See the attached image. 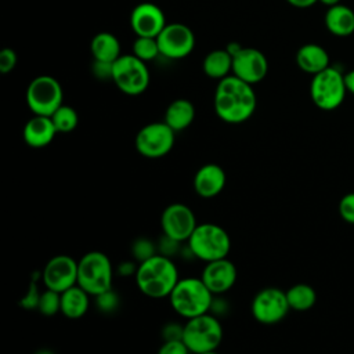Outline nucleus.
Instances as JSON below:
<instances>
[{
  "label": "nucleus",
  "instance_id": "79ce46f5",
  "mask_svg": "<svg viewBox=\"0 0 354 354\" xmlns=\"http://www.w3.org/2000/svg\"><path fill=\"white\" fill-rule=\"evenodd\" d=\"M344 82H346L347 93L354 95V69H351L347 73H344Z\"/></svg>",
  "mask_w": 354,
  "mask_h": 354
},
{
  "label": "nucleus",
  "instance_id": "2eb2a0df",
  "mask_svg": "<svg viewBox=\"0 0 354 354\" xmlns=\"http://www.w3.org/2000/svg\"><path fill=\"white\" fill-rule=\"evenodd\" d=\"M267 57L254 47H242L235 55H232L231 75L252 86L261 82L267 76Z\"/></svg>",
  "mask_w": 354,
  "mask_h": 354
},
{
  "label": "nucleus",
  "instance_id": "7ed1b4c3",
  "mask_svg": "<svg viewBox=\"0 0 354 354\" xmlns=\"http://www.w3.org/2000/svg\"><path fill=\"white\" fill-rule=\"evenodd\" d=\"M214 295L205 285L202 278L187 277L180 278L169 296V301L174 313L189 319L210 311Z\"/></svg>",
  "mask_w": 354,
  "mask_h": 354
},
{
  "label": "nucleus",
  "instance_id": "c9c22d12",
  "mask_svg": "<svg viewBox=\"0 0 354 354\" xmlns=\"http://www.w3.org/2000/svg\"><path fill=\"white\" fill-rule=\"evenodd\" d=\"M158 354H191L183 340H165L158 350Z\"/></svg>",
  "mask_w": 354,
  "mask_h": 354
},
{
  "label": "nucleus",
  "instance_id": "f3484780",
  "mask_svg": "<svg viewBox=\"0 0 354 354\" xmlns=\"http://www.w3.org/2000/svg\"><path fill=\"white\" fill-rule=\"evenodd\" d=\"M236 277V267L227 257L206 263L201 274L202 281L213 295H223L228 292L235 285Z\"/></svg>",
  "mask_w": 354,
  "mask_h": 354
},
{
  "label": "nucleus",
  "instance_id": "9d476101",
  "mask_svg": "<svg viewBox=\"0 0 354 354\" xmlns=\"http://www.w3.org/2000/svg\"><path fill=\"white\" fill-rule=\"evenodd\" d=\"M174 141L176 131L166 122H152L138 130L134 145L144 158L158 159L173 149Z\"/></svg>",
  "mask_w": 354,
  "mask_h": 354
},
{
  "label": "nucleus",
  "instance_id": "c85d7f7f",
  "mask_svg": "<svg viewBox=\"0 0 354 354\" xmlns=\"http://www.w3.org/2000/svg\"><path fill=\"white\" fill-rule=\"evenodd\" d=\"M130 253H131V257L134 259V261H137L140 264V263L151 259L152 256H155L158 253V248H156V243L153 241H151L149 238L138 236L131 242Z\"/></svg>",
  "mask_w": 354,
  "mask_h": 354
},
{
  "label": "nucleus",
  "instance_id": "412c9836",
  "mask_svg": "<svg viewBox=\"0 0 354 354\" xmlns=\"http://www.w3.org/2000/svg\"><path fill=\"white\" fill-rule=\"evenodd\" d=\"M328 32L336 37H348L354 33V10L344 4L329 7L324 17Z\"/></svg>",
  "mask_w": 354,
  "mask_h": 354
},
{
  "label": "nucleus",
  "instance_id": "58836bf2",
  "mask_svg": "<svg viewBox=\"0 0 354 354\" xmlns=\"http://www.w3.org/2000/svg\"><path fill=\"white\" fill-rule=\"evenodd\" d=\"M93 72L98 79H112V64L94 61Z\"/></svg>",
  "mask_w": 354,
  "mask_h": 354
},
{
  "label": "nucleus",
  "instance_id": "a19ab883",
  "mask_svg": "<svg viewBox=\"0 0 354 354\" xmlns=\"http://www.w3.org/2000/svg\"><path fill=\"white\" fill-rule=\"evenodd\" d=\"M286 1L296 8H308L315 3H318V0H286Z\"/></svg>",
  "mask_w": 354,
  "mask_h": 354
},
{
  "label": "nucleus",
  "instance_id": "aec40b11",
  "mask_svg": "<svg viewBox=\"0 0 354 354\" xmlns=\"http://www.w3.org/2000/svg\"><path fill=\"white\" fill-rule=\"evenodd\" d=\"M296 64L306 73L315 75L330 66L329 53L317 43H306L296 53Z\"/></svg>",
  "mask_w": 354,
  "mask_h": 354
},
{
  "label": "nucleus",
  "instance_id": "37998d69",
  "mask_svg": "<svg viewBox=\"0 0 354 354\" xmlns=\"http://www.w3.org/2000/svg\"><path fill=\"white\" fill-rule=\"evenodd\" d=\"M242 47H243L242 44H239V43H236V41H231V43H228V46L225 47V50H227V51L231 54V57H232V55H235Z\"/></svg>",
  "mask_w": 354,
  "mask_h": 354
},
{
  "label": "nucleus",
  "instance_id": "ddd939ff",
  "mask_svg": "<svg viewBox=\"0 0 354 354\" xmlns=\"http://www.w3.org/2000/svg\"><path fill=\"white\" fill-rule=\"evenodd\" d=\"M198 225L196 217L189 206L185 203H170L160 214L162 234L178 241L187 242Z\"/></svg>",
  "mask_w": 354,
  "mask_h": 354
},
{
  "label": "nucleus",
  "instance_id": "2f4dec72",
  "mask_svg": "<svg viewBox=\"0 0 354 354\" xmlns=\"http://www.w3.org/2000/svg\"><path fill=\"white\" fill-rule=\"evenodd\" d=\"M37 278L41 279V271H36V277L32 278V281L29 282L26 293L19 300V306L25 310H37L40 295H41V292L37 288Z\"/></svg>",
  "mask_w": 354,
  "mask_h": 354
},
{
  "label": "nucleus",
  "instance_id": "f704fd0d",
  "mask_svg": "<svg viewBox=\"0 0 354 354\" xmlns=\"http://www.w3.org/2000/svg\"><path fill=\"white\" fill-rule=\"evenodd\" d=\"M17 65V53L10 48L4 47L0 50V72L1 73H10Z\"/></svg>",
  "mask_w": 354,
  "mask_h": 354
},
{
  "label": "nucleus",
  "instance_id": "9b49d317",
  "mask_svg": "<svg viewBox=\"0 0 354 354\" xmlns=\"http://www.w3.org/2000/svg\"><path fill=\"white\" fill-rule=\"evenodd\" d=\"M289 310L286 292L279 288H264L259 290L250 303L253 318L263 325L281 322L288 315Z\"/></svg>",
  "mask_w": 354,
  "mask_h": 354
},
{
  "label": "nucleus",
  "instance_id": "6ab92c4d",
  "mask_svg": "<svg viewBox=\"0 0 354 354\" xmlns=\"http://www.w3.org/2000/svg\"><path fill=\"white\" fill-rule=\"evenodd\" d=\"M57 129L50 116L33 115L24 126L22 137L30 148H44L55 137Z\"/></svg>",
  "mask_w": 354,
  "mask_h": 354
},
{
  "label": "nucleus",
  "instance_id": "1a4fd4ad",
  "mask_svg": "<svg viewBox=\"0 0 354 354\" xmlns=\"http://www.w3.org/2000/svg\"><path fill=\"white\" fill-rule=\"evenodd\" d=\"M26 104L33 115L51 116L62 105V87L50 75H40L26 87Z\"/></svg>",
  "mask_w": 354,
  "mask_h": 354
},
{
  "label": "nucleus",
  "instance_id": "f03ea898",
  "mask_svg": "<svg viewBox=\"0 0 354 354\" xmlns=\"http://www.w3.org/2000/svg\"><path fill=\"white\" fill-rule=\"evenodd\" d=\"M137 288L149 299L169 297L180 279L176 263L163 254L156 253L138 264L134 275Z\"/></svg>",
  "mask_w": 354,
  "mask_h": 354
},
{
  "label": "nucleus",
  "instance_id": "6e6552de",
  "mask_svg": "<svg viewBox=\"0 0 354 354\" xmlns=\"http://www.w3.org/2000/svg\"><path fill=\"white\" fill-rule=\"evenodd\" d=\"M115 86L127 95L142 94L149 84V71L145 62L134 54H122L112 64V79Z\"/></svg>",
  "mask_w": 354,
  "mask_h": 354
},
{
  "label": "nucleus",
  "instance_id": "f8f14e48",
  "mask_svg": "<svg viewBox=\"0 0 354 354\" xmlns=\"http://www.w3.org/2000/svg\"><path fill=\"white\" fill-rule=\"evenodd\" d=\"M160 55L170 59L188 57L195 46V35L191 28L181 22H170L156 36Z\"/></svg>",
  "mask_w": 354,
  "mask_h": 354
},
{
  "label": "nucleus",
  "instance_id": "5701e85b",
  "mask_svg": "<svg viewBox=\"0 0 354 354\" xmlns=\"http://www.w3.org/2000/svg\"><path fill=\"white\" fill-rule=\"evenodd\" d=\"M194 119H195L194 104L187 98H177L167 105L165 111L163 122H166V124H169L176 133H178L189 127Z\"/></svg>",
  "mask_w": 354,
  "mask_h": 354
},
{
  "label": "nucleus",
  "instance_id": "39448f33",
  "mask_svg": "<svg viewBox=\"0 0 354 354\" xmlns=\"http://www.w3.org/2000/svg\"><path fill=\"white\" fill-rule=\"evenodd\" d=\"M187 245L195 259L209 263L228 256L231 238L221 225L214 223H201L195 227Z\"/></svg>",
  "mask_w": 354,
  "mask_h": 354
},
{
  "label": "nucleus",
  "instance_id": "cd10ccee",
  "mask_svg": "<svg viewBox=\"0 0 354 354\" xmlns=\"http://www.w3.org/2000/svg\"><path fill=\"white\" fill-rule=\"evenodd\" d=\"M133 54L144 62L155 59L158 55H160L156 37L136 36V40L133 43Z\"/></svg>",
  "mask_w": 354,
  "mask_h": 354
},
{
  "label": "nucleus",
  "instance_id": "c03bdc74",
  "mask_svg": "<svg viewBox=\"0 0 354 354\" xmlns=\"http://www.w3.org/2000/svg\"><path fill=\"white\" fill-rule=\"evenodd\" d=\"M318 3H321V4H324V6H326V7L329 8V7H333V6L340 4L342 0H318Z\"/></svg>",
  "mask_w": 354,
  "mask_h": 354
},
{
  "label": "nucleus",
  "instance_id": "ea45409f",
  "mask_svg": "<svg viewBox=\"0 0 354 354\" xmlns=\"http://www.w3.org/2000/svg\"><path fill=\"white\" fill-rule=\"evenodd\" d=\"M138 268V263L137 261H131V260H126L118 264L116 267V274L122 275V277H131L136 275Z\"/></svg>",
  "mask_w": 354,
  "mask_h": 354
},
{
  "label": "nucleus",
  "instance_id": "b1692460",
  "mask_svg": "<svg viewBox=\"0 0 354 354\" xmlns=\"http://www.w3.org/2000/svg\"><path fill=\"white\" fill-rule=\"evenodd\" d=\"M90 51L94 61L113 64L120 55V43L111 32L97 33L90 43Z\"/></svg>",
  "mask_w": 354,
  "mask_h": 354
},
{
  "label": "nucleus",
  "instance_id": "423d86ee",
  "mask_svg": "<svg viewBox=\"0 0 354 354\" xmlns=\"http://www.w3.org/2000/svg\"><path fill=\"white\" fill-rule=\"evenodd\" d=\"M224 330L220 318L206 313L187 319L184 324L183 342L192 354L214 351L223 342Z\"/></svg>",
  "mask_w": 354,
  "mask_h": 354
},
{
  "label": "nucleus",
  "instance_id": "0eeeda50",
  "mask_svg": "<svg viewBox=\"0 0 354 354\" xmlns=\"http://www.w3.org/2000/svg\"><path fill=\"white\" fill-rule=\"evenodd\" d=\"M347 94L344 73L335 66L313 75L310 82V98L321 111L337 109Z\"/></svg>",
  "mask_w": 354,
  "mask_h": 354
},
{
  "label": "nucleus",
  "instance_id": "393cba45",
  "mask_svg": "<svg viewBox=\"0 0 354 354\" xmlns=\"http://www.w3.org/2000/svg\"><path fill=\"white\" fill-rule=\"evenodd\" d=\"M207 77L221 80L232 72V57L225 48H217L206 54L202 64Z\"/></svg>",
  "mask_w": 354,
  "mask_h": 354
},
{
  "label": "nucleus",
  "instance_id": "bb28decb",
  "mask_svg": "<svg viewBox=\"0 0 354 354\" xmlns=\"http://www.w3.org/2000/svg\"><path fill=\"white\" fill-rule=\"evenodd\" d=\"M50 118L58 133H71L77 127L79 123V115L76 109L64 104Z\"/></svg>",
  "mask_w": 354,
  "mask_h": 354
},
{
  "label": "nucleus",
  "instance_id": "20e7f679",
  "mask_svg": "<svg viewBox=\"0 0 354 354\" xmlns=\"http://www.w3.org/2000/svg\"><path fill=\"white\" fill-rule=\"evenodd\" d=\"M113 275L112 261L100 250H90L77 260V285L93 297L112 289Z\"/></svg>",
  "mask_w": 354,
  "mask_h": 354
},
{
  "label": "nucleus",
  "instance_id": "a211bd4d",
  "mask_svg": "<svg viewBox=\"0 0 354 354\" xmlns=\"http://www.w3.org/2000/svg\"><path fill=\"white\" fill-rule=\"evenodd\" d=\"M227 184L224 169L217 163H206L201 166L192 180L194 191L198 196L210 199L220 195Z\"/></svg>",
  "mask_w": 354,
  "mask_h": 354
},
{
  "label": "nucleus",
  "instance_id": "49530a36",
  "mask_svg": "<svg viewBox=\"0 0 354 354\" xmlns=\"http://www.w3.org/2000/svg\"><path fill=\"white\" fill-rule=\"evenodd\" d=\"M202 354H218V353H217V350H214V351H207V353H202Z\"/></svg>",
  "mask_w": 354,
  "mask_h": 354
},
{
  "label": "nucleus",
  "instance_id": "c756f323",
  "mask_svg": "<svg viewBox=\"0 0 354 354\" xmlns=\"http://www.w3.org/2000/svg\"><path fill=\"white\" fill-rule=\"evenodd\" d=\"M37 311L44 317H53L61 313V293L46 288L40 295Z\"/></svg>",
  "mask_w": 354,
  "mask_h": 354
},
{
  "label": "nucleus",
  "instance_id": "dca6fc26",
  "mask_svg": "<svg viewBox=\"0 0 354 354\" xmlns=\"http://www.w3.org/2000/svg\"><path fill=\"white\" fill-rule=\"evenodd\" d=\"M166 17L162 8L153 3H140L130 14V26L136 36L156 37L166 26Z\"/></svg>",
  "mask_w": 354,
  "mask_h": 354
},
{
  "label": "nucleus",
  "instance_id": "a18cd8bd",
  "mask_svg": "<svg viewBox=\"0 0 354 354\" xmlns=\"http://www.w3.org/2000/svg\"><path fill=\"white\" fill-rule=\"evenodd\" d=\"M33 354H55V351L50 350V348H39L37 351H35Z\"/></svg>",
  "mask_w": 354,
  "mask_h": 354
},
{
  "label": "nucleus",
  "instance_id": "72a5a7b5",
  "mask_svg": "<svg viewBox=\"0 0 354 354\" xmlns=\"http://www.w3.org/2000/svg\"><path fill=\"white\" fill-rule=\"evenodd\" d=\"M339 213L344 221L354 224V192H348L340 199Z\"/></svg>",
  "mask_w": 354,
  "mask_h": 354
},
{
  "label": "nucleus",
  "instance_id": "4be33fe9",
  "mask_svg": "<svg viewBox=\"0 0 354 354\" xmlns=\"http://www.w3.org/2000/svg\"><path fill=\"white\" fill-rule=\"evenodd\" d=\"M90 307V295L75 285L61 293V314L69 319H79L86 315Z\"/></svg>",
  "mask_w": 354,
  "mask_h": 354
},
{
  "label": "nucleus",
  "instance_id": "4c0bfd02",
  "mask_svg": "<svg viewBox=\"0 0 354 354\" xmlns=\"http://www.w3.org/2000/svg\"><path fill=\"white\" fill-rule=\"evenodd\" d=\"M221 295H214L213 297V301H212V306H210V314L216 315L217 318L223 317L227 314L230 306H228V301L224 299V297H220Z\"/></svg>",
  "mask_w": 354,
  "mask_h": 354
},
{
  "label": "nucleus",
  "instance_id": "7c9ffc66",
  "mask_svg": "<svg viewBox=\"0 0 354 354\" xmlns=\"http://www.w3.org/2000/svg\"><path fill=\"white\" fill-rule=\"evenodd\" d=\"M94 299H95L97 310L101 311L102 314H113L120 306V297L113 289H109L95 296Z\"/></svg>",
  "mask_w": 354,
  "mask_h": 354
},
{
  "label": "nucleus",
  "instance_id": "e433bc0d",
  "mask_svg": "<svg viewBox=\"0 0 354 354\" xmlns=\"http://www.w3.org/2000/svg\"><path fill=\"white\" fill-rule=\"evenodd\" d=\"M183 332H184V325L178 322H167L162 326L160 335L165 340H183Z\"/></svg>",
  "mask_w": 354,
  "mask_h": 354
},
{
  "label": "nucleus",
  "instance_id": "473e14b6",
  "mask_svg": "<svg viewBox=\"0 0 354 354\" xmlns=\"http://www.w3.org/2000/svg\"><path fill=\"white\" fill-rule=\"evenodd\" d=\"M156 248H158L159 254H163V256L171 259L181 252V242L162 234V236L156 242Z\"/></svg>",
  "mask_w": 354,
  "mask_h": 354
},
{
  "label": "nucleus",
  "instance_id": "f257e3e1",
  "mask_svg": "<svg viewBox=\"0 0 354 354\" xmlns=\"http://www.w3.org/2000/svg\"><path fill=\"white\" fill-rule=\"evenodd\" d=\"M213 105L218 119L230 124H239L249 120L254 113L257 97L252 84L228 75L218 80Z\"/></svg>",
  "mask_w": 354,
  "mask_h": 354
},
{
  "label": "nucleus",
  "instance_id": "a878e982",
  "mask_svg": "<svg viewBox=\"0 0 354 354\" xmlns=\"http://www.w3.org/2000/svg\"><path fill=\"white\" fill-rule=\"evenodd\" d=\"M286 299L290 310L307 311L314 307L317 301V293L314 288L307 283H296L286 290Z\"/></svg>",
  "mask_w": 354,
  "mask_h": 354
},
{
  "label": "nucleus",
  "instance_id": "4468645a",
  "mask_svg": "<svg viewBox=\"0 0 354 354\" xmlns=\"http://www.w3.org/2000/svg\"><path fill=\"white\" fill-rule=\"evenodd\" d=\"M41 282L58 293L77 285V260L68 254L53 256L41 270Z\"/></svg>",
  "mask_w": 354,
  "mask_h": 354
}]
</instances>
